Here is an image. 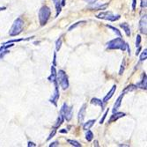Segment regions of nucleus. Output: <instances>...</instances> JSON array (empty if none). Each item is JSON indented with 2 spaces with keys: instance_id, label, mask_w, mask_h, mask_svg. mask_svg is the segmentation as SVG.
<instances>
[{
  "instance_id": "5701e85b",
  "label": "nucleus",
  "mask_w": 147,
  "mask_h": 147,
  "mask_svg": "<svg viewBox=\"0 0 147 147\" xmlns=\"http://www.w3.org/2000/svg\"><path fill=\"white\" fill-rule=\"evenodd\" d=\"M125 65H126L125 59H123L121 68H120V71H119V75H123V71H124V69H125Z\"/></svg>"
},
{
  "instance_id": "c85d7f7f",
  "label": "nucleus",
  "mask_w": 147,
  "mask_h": 147,
  "mask_svg": "<svg viewBox=\"0 0 147 147\" xmlns=\"http://www.w3.org/2000/svg\"><path fill=\"white\" fill-rule=\"evenodd\" d=\"M9 52H10V51H9L8 49H5V50L0 51V59H3V58L5 57V56L7 55Z\"/></svg>"
},
{
  "instance_id": "f704fd0d",
  "label": "nucleus",
  "mask_w": 147,
  "mask_h": 147,
  "mask_svg": "<svg viewBox=\"0 0 147 147\" xmlns=\"http://www.w3.org/2000/svg\"><path fill=\"white\" fill-rule=\"evenodd\" d=\"M54 146H59L58 142H53L49 144V147H54Z\"/></svg>"
},
{
  "instance_id": "f3484780",
  "label": "nucleus",
  "mask_w": 147,
  "mask_h": 147,
  "mask_svg": "<svg viewBox=\"0 0 147 147\" xmlns=\"http://www.w3.org/2000/svg\"><path fill=\"white\" fill-rule=\"evenodd\" d=\"M91 103L93 104V105H95V106H100V108H101V109L104 108V104H105L103 101H101L100 100H99L97 98H92L91 100Z\"/></svg>"
},
{
  "instance_id": "20e7f679",
  "label": "nucleus",
  "mask_w": 147,
  "mask_h": 147,
  "mask_svg": "<svg viewBox=\"0 0 147 147\" xmlns=\"http://www.w3.org/2000/svg\"><path fill=\"white\" fill-rule=\"evenodd\" d=\"M57 81L59 83L61 87L65 90L69 87V80H68V76L66 75L65 71L63 70H60L57 73Z\"/></svg>"
},
{
  "instance_id": "7ed1b4c3",
  "label": "nucleus",
  "mask_w": 147,
  "mask_h": 147,
  "mask_svg": "<svg viewBox=\"0 0 147 147\" xmlns=\"http://www.w3.org/2000/svg\"><path fill=\"white\" fill-rule=\"evenodd\" d=\"M50 14H51V11L50 9L48 7V6H42L41 9L39 11V21H40V24L42 26H44L49 17H50Z\"/></svg>"
},
{
  "instance_id": "393cba45",
  "label": "nucleus",
  "mask_w": 147,
  "mask_h": 147,
  "mask_svg": "<svg viewBox=\"0 0 147 147\" xmlns=\"http://www.w3.org/2000/svg\"><path fill=\"white\" fill-rule=\"evenodd\" d=\"M86 21H85V20H83V21H78V22H77V23H75L74 25H72V26H71L70 28H69V29H68V31H71L72 29H74V28H76L77 26H78V25H80V24H82V23H86Z\"/></svg>"
},
{
  "instance_id": "39448f33",
  "label": "nucleus",
  "mask_w": 147,
  "mask_h": 147,
  "mask_svg": "<svg viewBox=\"0 0 147 147\" xmlns=\"http://www.w3.org/2000/svg\"><path fill=\"white\" fill-rule=\"evenodd\" d=\"M60 115L67 122L71 121L72 118V107H69L66 103H63L60 109Z\"/></svg>"
},
{
  "instance_id": "4c0bfd02",
  "label": "nucleus",
  "mask_w": 147,
  "mask_h": 147,
  "mask_svg": "<svg viewBox=\"0 0 147 147\" xmlns=\"http://www.w3.org/2000/svg\"><path fill=\"white\" fill-rule=\"evenodd\" d=\"M28 147H31V146H33V147H35V146H36V144H34L33 142H28Z\"/></svg>"
},
{
  "instance_id": "aec40b11",
  "label": "nucleus",
  "mask_w": 147,
  "mask_h": 147,
  "mask_svg": "<svg viewBox=\"0 0 147 147\" xmlns=\"http://www.w3.org/2000/svg\"><path fill=\"white\" fill-rule=\"evenodd\" d=\"M94 123H95V120H90V121L86 122V123L83 125V129H85V130L90 129L92 127V125L94 124Z\"/></svg>"
},
{
  "instance_id": "1a4fd4ad",
  "label": "nucleus",
  "mask_w": 147,
  "mask_h": 147,
  "mask_svg": "<svg viewBox=\"0 0 147 147\" xmlns=\"http://www.w3.org/2000/svg\"><path fill=\"white\" fill-rule=\"evenodd\" d=\"M123 116H125V114L124 113H123V112H115V113H113V115H111V117H110V119L109 120V123H113V122H115V121H117L118 119H120V118H122V117H123Z\"/></svg>"
},
{
  "instance_id": "9b49d317",
  "label": "nucleus",
  "mask_w": 147,
  "mask_h": 147,
  "mask_svg": "<svg viewBox=\"0 0 147 147\" xmlns=\"http://www.w3.org/2000/svg\"><path fill=\"white\" fill-rule=\"evenodd\" d=\"M86 104H84L82 106V108L80 109L78 112V123L81 124L83 123V121L85 119V115H86Z\"/></svg>"
},
{
  "instance_id": "b1692460",
  "label": "nucleus",
  "mask_w": 147,
  "mask_h": 147,
  "mask_svg": "<svg viewBox=\"0 0 147 147\" xmlns=\"http://www.w3.org/2000/svg\"><path fill=\"white\" fill-rule=\"evenodd\" d=\"M67 142L71 144V145H73V146H75V147H80L81 146V144H80L78 141H76V140H71V139H68L67 140Z\"/></svg>"
},
{
  "instance_id": "a211bd4d",
  "label": "nucleus",
  "mask_w": 147,
  "mask_h": 147,
  "mask_svg": "<svg viewBox=\"0 0 147 147\" xmlns=\"http://www.w3.org/2000/svg\"><path fill=\"white\" fill-rule=\"evenodd\" d=\"M63 121H64V120H63V118L62 117V115H60L58 117H57V121H56V123L54 124V125H53V129H58L62 124H63Z\"/></svg>"
},
{
  "instance_id": "f03ea898",
  "label": "nucleus",
  "mask_w": 147,
  "mask_h": 147,
  "mask_svg": "<svg viewBox=\"0 0 147 147\" xmlns=\"http://www.w3.org/2000/svg\"><path fill=\"white\" fill-rule=\"evenodd\" d=\"M23 28H24L23 20L21 18H18L17 20H14V22H13L11 28L9 31V34L11 36H17L22 32Z\"/></svg>"
},
{
  "instance_id": "79ce46f5",
  "label": "nucleus",
  "mask_w": 147,
  "mask_h": 147,
  "mask_svg": "<svg viewBox=\"0 0 147 147\" xmlns=\"http://www.w3.org/2000/svg\"><path fill=\"white\" fill-rule=\"evenodd\" d=\"M94 143H95V146H99V144H98V141H94Z\"/></svg>"
},
{
  "instance_id": "412c9836",
  "label": "nucleus",
  "mask_w": 147,
  "mask_h": 147,
  "mask_svg": "<svg viewBox=\"0 0 147 147\" xmlns=\"http://www.w3.org/2000/svg\"><path fill=\"white\" fill-rule=\"evenodd\" d=\"M138 87H137V86H135V85H129V86H128L127 87H125V89L123 90V93H126V92H132V91H134V90H136Z\"/></svg>"
},
{
  "instance_id": "cd10ccee",
  "label": "nucleus",
  "mask_w": 147,
  "mask_h": 147,
  "mask_svg": "<svg viewBox=\"0 0 147 147\" xmlns=\"http://www.w3.org/2000/svg\"><path fill=\"white\" fill-rule=\"evenodd\" d=\"M61 47H62V39H61V37L57 40V42H56V49L57 50V51H59L60 50V49H61Z\"/></svg>"
},
{
  "instance_id": "ea45409f",
  "label": "nucleus",
  "mask_w": 147,
  "mask_h": 147,
  "mask_svg": "<svg viewBox=\"0 0 147 147\" xmlns=\"http://www.w3.org/2000/svg\"><path fill=\"white\" fill-rule=\"evenodd\" d=\"M59 132L60 133H67V130H66V129H61V130H59Z\"/></svg>"
},
{
  "instance_id": "7c9ffc66",
  "label": "nucleus",
  "mask_w": 147,
  "mask_h": 147,
  "mask_svg": "<svg viewBox=\"0 0 147 147\" xmlns=\"http://www.w3.org/2000/svg\"><path fill=\"white\" fill-rule=\"evenodd\" d=\"M141 36H140V34H138L137 35V39H136V47L138 48V47H139L140 46V43H141Z\"/></svg>"
},
{
  "instance_id": "2f4dec72",
  "label": "nucleus",
  "mask_w": 147,
  "mask_h": 147,
  "mask_svg": "<svg viewBox=\"0 0 147 147\" xmlns=\"http://www.w3.org/2000/svg\"><path fill=\"white\" fill-rule=\"evenodd\" d=\"M56 133H57V129H53V131L50 133V135L49 136V138H48L47 140H50L52 138H54V136L56 135Z\"/></svg>"
},
{
  "instance_id": "f257e3e1",
  "label": "nucleus",
  "mask_w": 147,
  "mask_h": 147,
  "mask_svg": "<svg viewBox=\"0 0 147 147\" xmlns=\"http://www.w3.org/2000/svg\"><path fill=\"white\" fill-rule=\"evenodd\" d=\"M126 46H127V43L121 37L111 40L110 42L107 43V49H120L122 51H124L126 49Z\"/></svg>"
},
{
  "instance_id": "9d476101",
  "label": "nucleus",
  "mask_w": 147,
  "mask_h": 147,
  "mask_svg": "<svg viewBox=\"0 0 147 147\" xmlns=\"http://www.w3.org/2000/svg\"><path fill=\"white\" fill-rule=\"evenodd\" d=\"M124 94H125V93H123V92L122 94L117 98V100H116V101H115V105H114L113 113L117 112V110L120 109V107H121V105H122V101H123V98Z\"/></svg>"
},
{
  "instance_id": "2eb2a0df",
  "label": "nucleus",
  "mask_w": 147,
  "mask_h": 147,
  "mask_svg": "<svg viewBox=\"0 0 147 147\" xmlns=\"http://www.w3.org/2000/svg\"><path fill=\"white\" fill-rule=\"evenodd\" d=\"M53 2H54L55 7H56V11H57V14H56V17H57V16L59 15V13L61 12V10H62L61 0H53Z\"/></svg>"
},
{
  "instance_id": "bb28decb",
  "label": "nucleus",
  "mask_w": 147,
  "mask_h": 147,
  "mask_svg": "<svg viewBox=\"0 0 147 147\" xmlns=\"http://www.w3.org/2000/svg\"><path fill=\"white\" fill-rule=\"evenodd\" d=\"M146 58H147V49H145L144 50V52L141 54V56H140V61L142 62V61H144V60H146Z\"/></svg>"
},
{
  "instance_id": "dca6fc26",
  "label": "nucleus",
  "mask_w": 147,
  "mask_h": 147,
  "mask_svg": "<svg viewBox=\"0 0 147 147\" xmlns=\"http://www.w3.org/2000/svg\"><path fill=\"white\" fill-rule=\"evenodd\" d=\"M120 26L124 30V32H125V34H126V35L128 36V37H129L130 36V28H129V24H127V23H122V24H120Z\"/></svg>"
},
{
  "instance_id": "58836bf2",
  "label": "nucleus",
  "mask_w": 147,
  "mask_h": 147,
  "mask_svg": "<svg viewBox=\"0 0 147 147\" xmlns=\"http://www.w3.org/2000/svg\"><path fill=\"white\" fill-rule=\"evenodd\" d=\"M61 5L62 6H64L65 5V0H62V1H61Z\"/></svg>"
},
{
  "instance_id": "72a5a7b5",
  "label": "nucleus",
  "mask_w": 147,
  "mask_h": 147,
  "mask_svg": "<svg viewBox=\"0 0 147 147\" xmlns=\"http://www.w3.org/2000/svg\"><path fill=\"white\" fill-rule=\"evenodd\" d=\"M136 5H137V0H132V10H136Z\"/></svg>"
},
{
  "instance_id": "4468645a",
  "label": "nucleus",
  "mask_w": 147,
  "mask_h": 147,
  "mask_svg": "<svg viewBox=\"0 0 147 147\" xmlns=\"http://www.w3.org/2000/svg\"><path fill=\"white\" fill-rule=\"evenodd\" d=\"M48 79L49 80L50 82H54L57 80V71H56V68H55L54 65L51 66V74L48 78Z\"/></svg>"
},
{
  "instance_id": "423d86ee",
  "label": "nucleus",
  "mask_w": 147,
  "mask_h": 147,
  "mask_svg": "<svg viewBox=\"0 0 147 147\" xmlns=\"http://www.w3.org/2000/svg\"><path fill=\"white\" fill-rule=\"evenodd\" d=\"M98 19H101V20H109V21H116L118 20L121 16L120 15H115L111 11H103V12H100L99 14L96 16Z\"/></svg>"
},
{
  "instance_id": "a19ab883",
  "label": "nucleus",
  "mask_w": 147,
  "mask_h": 147,
  "mask_svg": "<svg viewBox=\"0 0 147 147\" xmlns=\"http://www.w3.org/2000/svg\"><path fill=\"white\" fill-rule=\"evenodd\" d=\"M5 9H6L5 7H0V11H3V10H5Z\"/></svg>"
},
{
  "instance_id": "6ab92c4d",
  "label": "nucleus",
  "mask_w": 147,
  "mask_h": 147,
  "mask_svg": "<svg viewBox=\"0 0 147 147\" xmlns=\"http://www.w3.org/2000/svg\"><path fill=\"white\" fill-rule=\"evenodd\" d=\"M91 5H92L90 7V9H92V10H105L107 7H108V5H109V4H105V5H96L95 3L91 4Z\"/></svg>"
},
{
  "instance_id": "f8f14e48",
  "label": "nucleus",
  "mask_w": 147,
  "mask_h": 147,
  "mask_svg": "<svg viewBox=\"0 0 147 147\" xmlns=\"http://www.w3.org/2000/svg\"><path fill=\"white\" fill-rule=\"evenodd\" d=\"M115 90H116V86H113V87L111 88V90L108 92V94H107L105 97H104V99H103V102L104 103H106V102H108L111 98H112V96L114 95V93L115 92Z\"/></svg>"
},
{
  "instance_id": "c9c22d12",
  "label": "nucleus",
  "mask_w": 147,
  "mask_h": 147,
  "mask_svg": "<svg viewBox=\"0 0 147 147\" xmlns=\"http://www.w3.org/2000/svg\"><path fill=\"white\" fill-rule=\"evenodd\" d=\"M84 1L88 3V4H93V3H96L97 0H84Z\"/></svg>"
},
{
  "instance_id": "0eeeda50",
  "label": "nucleus",
  "mask_w": 147,
  "mask_h": 147,
  "mask_svg": "<svg viewBox=\"0 0 147 147\" xmlns=\"http://www.w3.org/2000/svg\"><path fill=\"white\" fill-rule=\"evenodd\" d=\"M54 84H55V91H54V93L52 94V97L51 99L49 100V101L51 103L54 104L56 107L57 106V100L59 99V90H58V84H57V81L56 80V81H54Z\"/></svg>"
},
{
  "instance_id": "c756f323",
  "label": "nucleus",
  "mask_w": 147,
  "mask_h": 147,
  "mask_svg": "<svg viewBox=\"0 0 147 147\" xmlns=\"http://www.w3.org/2000/svg\"><path fill=\"white\" fill-rule=\"evenodd\" d=\"M109 109H107V110H106V112L104 113V115H103L102 118L100 119V124H102V123H104V121H105V119H106L107 115H108V114H109Z\"/></svg>"
},
{
  "instance_id": "e433bc0d",
  "label": "nucleus",
  "mask_w": 147,
  "mask_h": 147,
  "mask_svg": "<svg viewBox=\"0 0 147 147\" xmlns=\"http://www.w3.org/2000/svg\"><path fill=\"white\" fill-rule=\"evenodd\" d=\"M141 49H142L141 46L138 47V50H137V52H136V56H138V55H139V53H140V50H141Z\"/></svg>"
},
{
  "instance_id": "4be33fe9",
  "label": "nucleus",
  "mask_w": 147,
  "mask_h": 147,
  "mask_svg": "<svg viewBox=\"0 0 147 147\" xmlns=\"http://www.w3.org/2000/svg\"><path fill=\"white\" fill-rule=\"evenodd\" d=\"M86 140H87L88 142H90V141L92 140V138H93V134H92V131H90V130L87 129V132H86Z\"/></svg>"
},
{
  "instance_id": "a878e982",
  "label": "nucleus",
  "mask_w": 147,
  "mask_h": 147,
  "mask_svg": "<svg viewBox=\"0 0 147 147\" xmlns=\"http://www.w3.org/2000/svg\"><path fill=\"white\" fill-rule=\"evenodd\" d=\"M107 26H108L109 28H110V29H112L117 35H119L120 37L122 36V34H121V32H120L117 28H114V26H109V25H107Z\"/></svg>"
},
{
  "instance_id": "473e14b6",
  "label": "nucleus",
  "mask_w": 147,
  "mask_h": 147,
  "mask_svg": "<svg viewBox=\"0 0 147 147\" xmlns=\"http://www.w3.org/2000/svg\"><path fill=\"white\" fill-rule=\"evenodd\" d=\"M141 7L142 8H146V5H147V4H146V0H141Z\"/></svg>"
},
{
  "instance_id": "6e6552de",
  "label": "nucleus",
  "mask_w": 147,
  "mask_h": 147,
  "mask_svg": "<svg viewBox=\"0 0 147 147\" xmlns=\"http://www.w3.org/2000/svg\"><path fill=\"white\" fill-rule=\"evenodd\" d=\"M139 31L141 34L146 35L147 34V20H146V16H143L139 21Z\"/></svg>"
},
{
  "instance_id": "ddd939ff",
  "label": "nucleus",
  "mask_w": 147,
  "mask_h": 147,
  "mask_svg": "<svg viewBox=\"0 0 147 147\" xmlns=\"http://www.w3.org/2000/svg\"><path fill=\"white\" fill-rule=\"evenodd\" d=\"M136 86H137V87H139V88H141V89L146 90V86H147V85H146V74H145L144 72V74H143V76H142L141 81L138 82Z\"/></svg>"
}]
</instances>
